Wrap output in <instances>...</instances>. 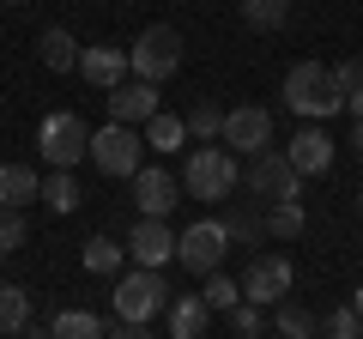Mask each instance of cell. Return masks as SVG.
Instances as JSON below:
<instances>
[{
    "label": "cell",
    "mask_w": 363,
    "mask_h": 339,
    "mask_svg": "<svg viewBox=\"0 0 363 339\" xmlns=\"http://www.w3.org/2000/svg\"><path fill=\"white\" fill-rule=\"evenodd\" d=\"M285 104L297 109L303 121H333L339 109H345V97H339V85H333V67L327 61H297L285 73Z\"/></svg>",
    "instance_id": "cell-1"
},
{
    "label": "cell",
    "mask_w": 363,
    "mask_h": 339,
    "mask_svg": "<svg viewBox=\"0 0 363 339\" xmlns=\"http://www.w3.org/2000/svg\"><path fill=\"white\" fill-rule=\"evenodd\" d=\"M242 182V170H236V152L230 145H194L188 164H182V188L194 200H230V188Z\"/></svg>",
    "instance_id": "cell-2"
},
{
    "label": "cell",
    "mask_w": 363,
    "mask_h": 339,
    "mask_svg": "<svg viewBox=\"0 0 363 339\" xmlns=\"http://www.w3.org/2000/svg\"><path fill=\"white\" fill-rule=\"evenodd\" d=\"M91 164L104 170V176H121L133 182L145 170V133L128 128V121H109V128H91Z\"/></svg>",
    "instance_id": "cell-3"
},
{
    "label": "cell",
    "mask_w": 363,
    "mask_h": 339,
    "mask_svg": "<svg viewBox=\"0 0 363 339\" xmlns=\"http://www.w3.org/2000/svg\"><path fill=\"white\" fill-rule=\"evenodd\" d=\"M109 303H116V321H152V315H164L169 285H164L157 267H133V273H116Z\"/></svg>",
    "instance_id": "cell-4"
},
{
    "label": "cell",
    "mask_w": 363,
    "mask_h": 339,
    "mask_svg": "<svg viewBox=\"0 0 363 339\" xmlns=\"http://www.w3.org/2000/svg\"><path fill=\"white\" fill-rule=\"evenodd\" d=\"M37 152H43V164H49V170H73L79 157H91V128H85V116H73V109L43 116Z\"/></svg>",
    "instance_id": "cell-5"
},
{
    "label": "cell",
    "mask_w": 363,
    "mask_h": 339,
    "mask_svg": "<svg viewBox=\"0 0 363 339\" xmlns=\"http://www.w3.org/2000/svg\"><path fill=\"white\" fill-rule=\"evenodd\" d=\"M128 67H133V79L164 85L169 73H182V30H169V25L140 30V37H133V49H128Z\"/></svg>",
    "instance_id": "cell-6"
},
{
    "label": "cell",
    "mask_w": 363,
    "mask_h": 339,
    "mask_svg": "<svg viewBox=\"0 0 363 339\" xmlns=\"http://www.w3.org/2000/svg\"><path fill=\"white\" fill-rule=\"evenodd\" d=\"M224 248H230V230H224L218 218H200V224H188V230L176 236V261L188 267V273H218Z\"/></svg>",
    "instance_id": "cell-7"
},
{
    "label": "cell",
    "mask_w": 363,
    "mask_h": 339,
    "mask_svg": "<svg viewBox=\"0 0 363 339\" xmlns=\"http://www.w3.org/2000/svg\"><path fill=\"white\" fill-rule=\"evenodd\" d=\"M248 188H255V194H267V200H297L303 194V170L291 164L285 152H255L248 157Z\"/></svg>",
    "instance_id": "cell-8"
},
{
    "label": "cell",
    "mask_w": 363,
    "mask_h": 339,
    "mask_svg": "<svg viewBox=\"0 0 363 339\" xmlns=\"http://www.w3.org/2000/svg\"><path fill=\"white\" fill-rule=\"evenodd\" d=\"M218 145H230L236 157H255V152H267L272 145V116L260 104H242V109H230L224 116V133H218Z\"/></svg>",
    "instance_id": "cell-9"
},
{
    "label": "cell",
    "mask_w": 363,
    "mask_h": 339,
    "mask_svg": "<svg viewBox=\"0 0 363 339\" xmlns=\"http://www.w3.org/2000/svg\"><path fill=\"white\" fill-rule=\"evenodd\" d=\"M291 279H297V273H291L285 255H255L248 273H242V297L260 303V309H279V297L291 291Z\"/></svg>",
    "instance_id": "cell-10"
},
{
    "label": "cell",
    "mask_w": 363,
    "mask_h": 339,
    "mask_svg": "<svg viewBox=\"0 0 363 339\" xmlns=\"http://www.w3.org/2000/svg\"><path fill=\"white\" fill-rule=\"evenodd\" d=\"M157 85L152 79H121L116 91H109V121H128V128H145V121L157 116Z\"/></svg>",
    "instance_id": "cell-11"
},
{
    "label": "cell",
    "mask_w": 363,
    "mask_h": 339,
    "mask_svg": "<svg viewBox=\"0 0 363 339\" xmlns=\"http://www.w3.org/2000/svg\"><path fill=\"white\" fill-rule=\"evenodd\" d=\"M176 200H182V182L169 176V170H152V164H145L140 176H133V206H140V218H169Z\"/></svg>",
    "instance_id": "cell-12"
},
{
    "label": "cell",
    "mask_w": 363,
    "mask_h": 339,
    "mask_svg": "<svg viewBox=\"0 0 363 339\" xmlns=\"http://www.w3.org/2000/svg\"><path fill=\"white\" fill-rule=\"evenodd\" d=\"M128 255H133V267L176 261V230H169L164 218H140V224H133V236H128Z\"/></svg>",
    "instance_id": "cell-13"
},
{
    "label": "cell",
    "mask_w": 363,
    "mask_h": 339,
    "mask_svg": "<svg viewBox=\"0 0 363 339\" xmlns=\"http://www.w3.org/2000/svg\"><path fill=\"white\" fill-rule=\"evenodd\" d=\"M79 73H85L91 85L116 91L121 79L133 73V67H128V49H116V43H91V49H79Z\"/></svg>",
    "instance_id": "cell-14"
},
{
    "label": "cell",
    "mask_w": 363,
    "mask_h": 339,
    "mask_svg": "<svg viewBox=\"0 0 363 339\" xmlns=\"http://www.w3.org/2000/svg\"><path fill=\"white\" fill-rule=\"evenodd\" d=\"M285 157H291V164L303 170V176H327V170H333V140H327V133H321V128L309 121V128H303L297 140L285 145Z\"/></svg>",
    "instance_id": "cell-15"
},
{
    "label": "cell",
    "mask_w": 363,
    "mask_h": 339,
    "mask_svg": "<svg viewBox=\"0 0 363 339\" xmlns=\"http://www.w3.org/2000/svg\"><path fill=\"white\" fill-rule=\"evenodd\" d=\"M30 200H43V176L30 164H0V212H25Z\"/></svg>",
    "instance_id": "cell-16"
},
{
    "label": "cell",
    "mask_w": 363,
    "mask_h": 339,
    "mask_svg": "<svg viewBox=\"0 0 363 339\" xmlns=\"http://www.w3.org/2000/svg\"><path fill=\"white\" fill-rule=\"evenodd\" d=\"M164 315H169V339H200V333H206V321H212L206 297H169Z\"/></svg>",
    "instance_id": "cell-17"
},
{
    "label": "cell",
    "mask_w": 363,
    "mask_h": 339,
    "mask_svg": "<svg viewBox=\"0 0 363 339\" xmlns=\"http://www.w3.org/2000/svg\"><path fill=\"white\" fill-rule=\"evenodd\" d=\"M37 55H43L49 73H79V43H73V30H61V25H49L37 37Z\"/></svg>",
    "instance_id": "cell-18"
},
{
    "label": "cell",
    "mask_w": 363,
    "mask_h": 339,
    "mask_svg": "<svg viewBox=\"0 0 363 339\" xmlns=\"http://www.w3.org/2000/svg\"><path fill=\"white\" fill-rule=\"evenodd\" d=\"M85 273H97V279H116L121 273V261H128V243H116V236H85Z\"/></svg>",
    "instance_id": "cell-19"
},
{
    "label": "cell",
    "mask_w": 363,
    "mask_h": 339,
    "mask_svg": "<svg viewBox=\"0 0 363 339\" xmlns=\"http://www.w3.org/2000/svg\"><path fill=\"white\" fill-rule=\"evenodd\" d=\"M140 133H145V152H182V145H188V121L169 116V109H157Z\"/></svg>",
    "instance_id": "cell-20"
},
{
    "label": "cell",
    "mask_w": 363,
    "mask_h": 339,
    "mask_svg": "<svg viewBox=\"0 0 363 339\" xmlns=\"http://www.w3.org/2000/svg\"><path fill=\"white\" fill-rule=\"evenodd\" d=\"M104 333H109V327L97 321L91 309H61L49 321V339H104Z\"/></svg>",
    "instance_id": "cell-21"
},
{
    "label": "cell",
    "mask_w": 363,
    "mask_h": 339,
    "mask_svg": "<svg viewBox=\"0 0 363 339\" xmlns=\"http://www.w3.org/2000/svg\"><path fill=\"white\" fill-rule=\"evenodd\" d=\"M25 327H30V291L0 285V333H25Z\"/></svg>",
    "instance_id": "cell-22"
},
{
    "label": "cell",
    "mask_w": 363,
    "mask_h": 339,
    "mask_svg": "<svg viewBox=\"0 0 363 339\" xmlns=\"http://www.w3.org/2000/svg\"><path fill=\"white\" fill-rule=\"evenodd\" d=\"M43 206H49V212H73V206H79L73 170H55V176H43Z\"/></svg>",
    "instance_id": "cell-23"
},
{
    "label": "cell",
    "mask_w": 363,
    "mask_h": 339,
    "mask_svg": "<svg viewBox=\"0 0 363 339\" xmlns=\"http://www.w3.org/2000/svg\"><path fill=\"white\" fill-rule=\"evenodd\" d=\"M303 200H272V212H267V230L279 236V243H291V236H303Z\"/></svg>",
    "instance_id": "cell-24"
},
{
    "label": "cell",
    "mask_w": 363,
    "mask_h": 339,
    "mask_svg": "<svg viewBox=\"0 0 363 339\" xmlns=\"http://www.w3.org/2000/svg\"><path fill=\"white\" fill-rule=\"evenodd\" d=\"M200 297H206V309H212V315H230L236 303H242V279H224V273H206V291H200Z\"/></svg>",
    "instance_id": "cell-25"
},
{
    "label": "cell",
    "mask_w": 363,
    "mask_h": 339,
    "mask_svg": "<svg viewBox=\"0 0 363 339\" xmlns=\"http://www.w3.org/2000/svg\"><path fill=\"white\" fill-rule=\"evenodd\" d=\"M236 6H242V18L255 30H279L291 18V0H236Z\"/></svg>",
    "instance_id": "cell-26"
},
{
    "label": "cell",
    "mask_w": 363,
    "mask_h": 339,
    "mask_svg": "<svg viewBox=\"0 0 363 339\" xmlns=\"http://www.w3.org/2000/svg\"><path fill=\"white\" fill-rule=\"evenodd\" d=\"M272 339H315V315L297 309V303H285L279 321H272Z\"/></svg>",
    "instance_id": "cell-27"
},
{
    "label": "cell",
    "mask_w": 363,
    "mask_h": 339,
    "mask_svg": "<svg viewBox=\"0 0 363 339\" xmlns=\"http://www.w3.org/2000/svg\"><path fill=\"white\" fill-rule=\"evenodd\" d=\"M224 133V109L218 104H194L188 109V140H218Z\"/></svg>",
    "instance_id": "cell-28"
},
{
    "label": "cell",
    "mask_w": 363,
    "mask_h": 339,
    "mask_svg": "<svg viewBox=\"0 0 363 339\" xmlns=\"http://www.w3.org/2000/svg\"><path fill=\"white\" fill-rule=\"evenodd\" d=\"M327 339H363V315L351 309H327Z\"/></svg>",
    "instance_id": "cell-29"
},
{
    "label": "cell",
    "mask_w": 363,
    "mask_h": 339,
    "mask_svg": "<svg viewBox=\"0 0 363 339\" xmlns=\"http://www.w3.org/2000/svg\"><path fill=\"white\" fill-rule=\"evenodd\" d=\"M333 85H339V97H357L363 91V55H351V61L333 67Z\"/></svg>",
    "instance_id": "cell-30"
},
{
    "label": "cell",
    "mask_w": 363,
    "mask_h": 339,
    "mask_svg": "<svg viewBox=\"0 0 363 339\" xmlns=\"http://www.w3.org/2000/svg\"><path fill=\"white\" fill-rule=\"evenodd\" d=\"M25 243V212H0V261Z\"/></svg>",
    "instance_id": "cell-31"
},
{
    "label": "cell",
    "mask_w": 363,
    "mask_h": 339,
    "mask_svg": "<svg viewBox=\"0 0 363 339\" xmlns=\"http://www.w3.org/2000/svg\"><path fill=\"white\" fill-rule=\"evenodd\" d=\"M230 327H236V333H242V339H255L260 333V327H267V321H260V303H236V309H230Z\"/></svg>",
    "instance_id": "cell-32"
},
{
    "label": "cell",
    "mask_w": 363,
    "mask_h": 339,
    "mask_svg": "<svg viewBox=\"0 0 363 339\" xmlns=\"http://www.w3.org/2000/svg\"><path fill=\"white\" fill-rule=\"evenodd\" d=\"M104 339H152V327H145V321H116Z\"/></svg>",
    "instance_id": "cell-33"
},
{
    "label": "cell",
    "mask_w": 363,
    "mask_h": 339,
    "mask_svg": "<svg viewBox=\"0 0 363 339\" xmlns=\"http://www.w3.org/2000/svg\"><path fill=\"white\" fill-rule=\"evenodd\" d=\"M224 230H230V243H248V236H255V218H242V212H236V218L224 224Z\"/></svg>",
    "instance_id": "cell-34"
},
{
    "label": "cell",
    "mask_w": 363,
    "mask_h": 339,
    "mask_svg": "<svg viewBox=\"0 0 363 339\" xmlns=\"http://www.w3.org/2000/svg\"><path fill=\"white\" fill-rule=\"evenodd\" d=\"M345 109H351V116L363 121V91H357V97H345Z\"/></svg>",
    "instance_id": "cell-35"
},
{
    "label": "cell",
    "mask_w": 363,
    "mask_h": 339,
    "mask_svg": "<svg viewBox=\"0 0 363 339\" xmlns=\"http://www.w3.org/2000/svg\"><path fill=\"white\" fill-rule=\"evenodd\" d=\"M351 309H357V315H363V285H357V291H351Z\"/></svg>",
    "instance_id": "cell-36"
},
{
    "label": "cell",
    "mask_w": 363,
    "mask_h": 339,
    "mask_svg": "<svg viewBox=\"0 0 363 339\" xmlns=\"http://www.w3.org/2000/svg\"><path fill=\"white\" fill-rule=\"evenodd\" d=\"M351 145H357V152H363V121H357V133H351Z\"/></svg>",
    "instance_id": "cell-37"
},
{
    "label": "cell",
    "mask_w": 363,
    "mask_h": 339,
    "mask_svg": "<svg viewBox=\"0 0 363 339\" xmlns=\"http://www.w3.org/2000/svg\"><path fill=\"white\" fill-rule=\"evenodd\" d=\"M357 206H363V188H357Z\"/></svg>",
    "instance_id": "cell-38"
},
{
    "label": "cell",
    "mask_w": 363,
    "mask_h": 339,
    "mask_svg": "<svg viewBox=\"0 0 363 339\" xmlns=\"http://www.w3.org/2000/svg\"><path fill=\"white\" fill-rule=\"evenodd\" d=\"M0 339H18V333H0Z\"/></svg>",
    "instance_id": "cell-39"
},
{
    "label": "cell",
    "mask_w": 363,
    "mask_h": 339,
    "mask_svg": "<svg viewBox=\"0 0 363 339\" xmlns=\"http://www.w3.org/2000/svg\"><path fill=\"white\" fill-rule=\"evenodd\" d=\"M0 6H13V0H0Z\"/></svg>",
    "instance_id": "cell-40"
},
{
    "label": "cell",
    "mask_w": 363,
    "mask_h": 339,
    "mask_svg": "<svg viewBox=\"0 0 363 339\" xmlns=\"http://www.w3.org/2000/svg\"><path fill=\"white\" fill-rule=\"evenodd\" d=\"M255 339H267V333H255Z\"/></svg>",
    "instance_id": "cell-41"
}]
</instances>
